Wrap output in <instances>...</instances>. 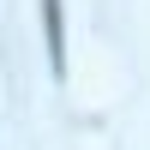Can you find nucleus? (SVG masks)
I'll return each instance as SVG.
<instances>
[{
  "instance_id": "f257e3e1",
  "label": "nucleus",
  "mask_w": 150,
  "mask_h": 150,
  "mask_svg": "<svg viewBox=\"0 0 150 150\" xmlns=\"http://www.w3.org/2000/svg\"><path fill=\"white\" fill-rule=\"evenodd\" d=\"M48 12V54H54V66H66V24H60V0H42Z\"/></svg>"
}]
</instances>
